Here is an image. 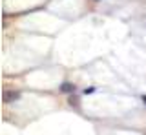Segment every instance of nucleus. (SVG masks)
Segmentation results:
<instances>
[{"label":"nucleus","instance_id":"1","mask_svg":"<svg viewBox=\"0 0 146 135\" xmlns=\"http://www.w3.org/2000/svg\"><path fill=\"white\" fill-rule=\"evenodd\" d=\"M18 97H20V93H18V91H4L2 101L4 102H15V101H18Z\"/></svg>","mask_w":146,"mask_h":135},{"label":"nucleus","instance_id":"2","mask_svg":"<svg viewBox=\"0 0 146 135\" xmlns=\"http://www.w3.org/2000/svg\"><path fill=\"white\" fill-rule=\"evenodd\" d=\"M60 91L62 93H71V91H75V86H73L71 82H62L60 84Z\"/></svg>","mask_w":146,"mask_h":135},{"label":"nucleus","instance_id":"3","mask_svg":"<svg viewBox=\"0 0 146 135\" xmlns=\"http://www.w3.org/2000/svg\"><path fill=\"white\" fill-rule=\"evenodd\" d=\"M68 102H70V104H73V106H75V108L79 106V102H77V99H73L71 95H70V99H68Z\"/></svg>","mask_w":146,"mask_h":135},{"label":"nucleus","instance_id":"4","mask_svg":"<svg viewBox=\"0 0 146 135\" xmlns=\"http://www.w3.org/2000/svg\"><path fill=\"white\" fill-rule=\"evenodd\" d=\"M95 91V88H88V89H84V95H90V93H93Z\"/></svg>","mask_w":146,"mask_h":135},{"label":"nucleus","instance_id":"5","mask_svg":"<svg viewBox=\"0 0 146 135\" xmlns=\"http://www.w3.org/2000/svg\"><path fill=\"white\" fill-rule=\"evenodd\" d=\"M141 99H143V104L146 106V95H144V97H141Z\"/></svg>","mask_w":146,"mask_h":135}]
</instances>
